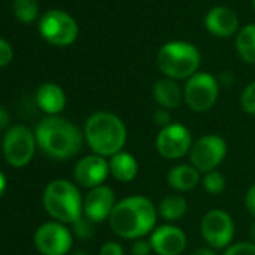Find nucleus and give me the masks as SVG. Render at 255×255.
Returning <instances> with one entry per match:
<instances>
[{
	"label": "nucleus",
	"instance_id": "obj_36",
	"mask_svg": "<svg viewBox=\"0 0 255 255\" xmlns=\"http://www.w3.org/2000/svg\"><path fill=\"white\" fill-rule=\"evenodd\" d=\"M249 242L255 245V222L249 227Z\"/></svg>",
	"mask_w": 255,
	"mask_h": 255
},
{
	"label": "nucleus",
	"instance_id": "obj_3",
	"mask_svg": "<svg viewBox=\"0 0 255 255\" xmlns=\"http://www.w3.org/2000/svg\"><path fill=\"white\" fill-rule=\"evenodd\" d=\"M83 134L90 150L102 158L122 152L128 138L123 120L110 111H96L89 116Z\"/></svg>",
	"mask_w": 255,
	"mask_h": 255
},
{
	"label": "nucleus",
	"instance_id": "obj_4",
	"mask_svg": "<svg viewBox=\"0 0 255 255\" xmlns=\"http://www.w3.org/2000/svg\"><path fill=\"white\" fill-rule=\"evenodd\" d=\"M83 200L78 188L66 179L50 182L42 198L48 215L62 224H74L83 216Z\"/></svg>",
	"mask_w": 255,
	"mask_h": 255
},
{
	"label": "nucleus",
	"instance_id": "obj_16",
	"mask_svg": "<svg viewBox=\"0 0 255 255\" xmlns=\"http://www.w3.org/2000/svg\"><path fill=\"white\" fill-rule=\"evenodd\" d=\"M206 29L218 38H228L239 29V20L236 14L225 6L212 8L204 18Z\"/></svg>",
	"mask_w": 255,
	"mask_h": 255
},
{
	"label": "nucleus",
	"instance_id": "obj_1",
	"mask_svg": "<svg viewBox=\"0 0 255 255\" xmlns=\"http://www.w3.org/2000/svg\"><path fill=\"white\" fill-rule=\"evenodd\" d=\"M158 207L143 195H131L116 203L108 224L113 233L122 239H141L156 228Z\"/></svg>",
	"mask_w": 255,
	"mask_h": 255
},
{
	"label": "nucleus",
	"instance_id": "obj_14",
	"mask_svg": "<svg viewBox=\"0 0 255 255\" xmlns=\"http://www.w3.org/2000/svg\"><path fill=\"white\" fill-rule=\"evenodd\" d=\"M116 203L114 191L108 185H101L89 189L86 194L83 200V215L92 222L108 221Z\"/></svg>",
	"mask_w": 255,
	"mask_h": 255
},
{
	"label": "nucleus",
	"instance_id": "obj_25",
	"mask_svg": "<svg viewBox=\"0 0 255 255\" xmlns=\"http://www.w3.org/2000/svg\"><path fill=\"white\" fill-rule=\"evenodd\" d=\"M242 110L248 114L255 116V81L249 83L240 95Z\"/></svg>",
	"mask_w": 255,
	"mask_h": 255
},
{
	"label": "nucleus",
	"instance_id": "obj_9",
	"mask_svg": "<svg viewBox=\"0 0 255 255\" xmlns=\"http://www.w3.org/2000/svg\"><path fill=\"white\" fill-rule=\"evenodd\" d=\"M200 231L212 249H225L234 237V221L228 212L212 209L201 218Z\"/></svg>",
	"mask_w": 255,
	"mask_h": 255
},
{
	"label": "nucleus",
	"instance_id": "obj_31",
	"mask_svg": "<svg viewBox=\"0 0 255 255\" xmlns=\"http://www.w3.org/2000/svg\"><path fill=\"white\" fill-rule=\"evenodd\" d=\"M153 122H155V125L161 126V129H164V128H167L168 125L173 123V122H171V114H170V111L165 110V108H159V110L155 111V114H153Z\"/></svg>",
	"mask_w": 255,
	"mask_h": 255
},
{
	"label": "nucleus",
	"instance_id": "obj_24",
	"mask_svg": "<svg viewBox=\"0 0 255 255\" xmlns=\"http://www.w3.org/2000/svg\"><path fill=\"white\" fill-rule=\"evenodd\" d=\"M201 185L204 191L209 192L210 195H219L221 192H224L227 182L221 171L213 170V171L204 173V176L201 177Z\"/></svg>",
	"mask_w": 255,
	"mask_h": 255
},
{
	"label": "nucleus",
	"instance_id": "obj_10",
	"mask_svg": "<svg viewBox=\"0 0 255 255\" xmlns=\"http://www.w3.org/2000/svg\"><path fill=\"white\" fill-rule=\"evenodd\" d=\"M39 32L50 44L57 47L71 45L78 36L75 20L63 11H48L39 21Z\"/></svg>",
	"mask_w": 255,
	"mask_h": 255
},
{
	"label": "nucleus",
	"instance_id": "obj_5",
	"mask_svg": "<svg viewBox=\"0 0 255 255\" xmlns=\"http://www.w3.org/2000/svg\"><path fill=\"white\" fill-rule=\"evenodd\" d=\"M201 56L197 47L185 41H171L164 44L156 54L159 71L171 80H188L197 74Z\"/></svg>",
	"mask_w": 255,
	"mask_h": 255
},
{
	"label": "nucleus",
	"instance_id": "obj_12",
	"mask_svg": "<svg viewBox=\"0 0 255 255\" xmlns=\"http://www.w3.org/2000/svg\"><path fill=\"white\" fill-rule=\"evenodd\" d=\"M35 245L42 255H65L72 248V233L62 222H45L35 233Z\"/></svg>",
	"mask_w": 255,
	"mask_h": 255
},
{
	"label": "nucleus",
	"instance_id": "obj_27",
	"mask_svg": "<svg viewBox=\"0 0 255 255\" xmlns=\"http://www.w3.org/2000/svg\"><path fill=\"white\" fill-rule=\"evenodd\" d=\"M92 221H89L86 216H81L77 222H74V233L80 237V239H89L93 234V227H92Z\"/></svg>",
	"mask_w": 255,
	"mask_h": 255
},
{
	"label": "nucleus",
	"instance_id": "obj_37",
	"mask_svg": "<svg viewBox=\"0 0 255 255\" xmlns=\"http://www.w3.org/2000/svg\"><path fill=\"white\" fill-rule=\"evenodd\" d=\"M72 255H87V252H86V251H77V252H74Z\"/></svg>",
	"mask_w": 255,
	"mask_h": 255
},
{
	"label": "nucleus",
	"instance_id": "obj_32",
	"mask_svg": "<svg viewBox=\"0 0 255 255\" xmlns=\"http://www.w3.org/2000/svg\"><path fill=\"white\" fill-rule=\"evenodd\" d=\"M245 207L251 216L255 218V183L251 185L245 194Z\"/></svg>",
	"mask_w": 255,
	"mask_h": 255
},
{
	"label": "nucleus",
	"instance_id": "obj_35",
	"mask_svg": "<svg viewBox=\"0 0 255 255\" xmlns=\"http://www.w3.org/2000/svg\"><path fill=\"white\" fill-rule=\"evenodd\" d=\"M6 176L2 173V171H0V197H2L3 195V192H5V189H6Z\"/></svg>",
	"mask_w": 255,
	"mask_h": 255
},
{
	"label": "nucleus",
	"instance_id": "obj_17",
	"mask_svg": "<svg viewBox=\"0 0 255 255\" xmlns=\"http://www.w3.org/2000/svg\"><path fill=\"white\" fill-rule=\"evenodd\" d=\"M110 174L122 183L132 182L138 174V161L129 152H119L108 159Z\"/></svg>",
	"mask_w": 255,
	"mask_h": 255
},
{
	"label": "nucleus",
	"instance_id": "obj_15",
	"mask_svg": "<svg viewBox=\"0 0 255 255\" xmlns=\"http://www.w3.org/2000/svg\"><path fill=\"white\" fill-rule=\"evenodd\" d=\"M153 252L158 255H180L188 243L185 231L173 224L156 227L150 234Z\"/></svg>",
	"mask_w": 255,
	"mask_h": 255
},
{
	"label": "nucleus",
	"instance_id": "obj_19",
	"mask_svg": "<svg viewBox=\"0 0 255 255\" xmlns=\"http://www.w3.org/2000/svg\"><path fill=\"white\" fill-rule=\"evenodd\" d=\"M36 102L48 116H57L66 105V96L60 86L54 83H45L36 92Z\"/></svg>",
	"mask_w": 255,
	"mask_h": 255
},
{
	"label": "nucleus",
	"instance_id": "obj_21",
	"mask_svg": "<svg viewBox=\"0 0 255 255\" xmlns=\"http://www.w3.org/2000/svg\"><path fill=\"white\" fill-rule=\"evenodd\" d=\"M188 210L186 198L179 194H170L164 197L158 206V215L167 222H177L185 216Z\"/></svg>",
	"mask_w": 255,
	"mask_h": 255
},
{
	"label": "nucleus",
	"instance_id": "obj_34",
	"mask_svg": "<svg viewBox=\"0 0 255 255\" xmlns=\"http://www.w3.org/2000/svg\"><path fill=\"white\" fill-rule=\"evenodd\" d=\"M192 255H216V252H215V249H212V248L203 246V248H197V249L194 251Z\"/></svg>",
	"mask_w": 255,
	"mask_h": 255
},
{
	"label": "nucleus",
	"instance_id": "obj_2",
	"mask_svg": "<svg viewBox=\"0 0 255 255\" xmlns=\"http://www.w3.org/2000/svg\"><path fill=\"white\" fill-rule=\"evenodd\" d=\"M39 149L50 158L65 161L75 156L84 141V134L68 119L48 116L39 122L35 131Z\"/></svg>",
	"mask_w": 255,
	"mask_h": 255
},
{
	"label": "nucleus",
	"instance_id": "obj_33",
	"mask_svg": "<svg viewBox=\"0 0 255 255\" xmlns=\"http://www.w3.org/2000/svg\"><path fill=\"white\" fill-rule=\"evenodd\" d=\"M9 119H11V116H9L8 110H6L5 107L0 105V129H2V128H6V126H8Z\"/></svg>",
	"mask_w": 255,
	"mask_h": 255
},
{
	"label": "nucleus",
	"instance_id": "obj_30",
	"mask_svg": "<svg viewBox=\"0 0 255 255\" xmlns=\"http://www.w3.org/2000/svg\"><path fill=\"white\" fill-rule=\"evenodd\" d=\"M99 255H125V251L119 242L108 240V242L102 243V246L99 249Z\"/></svg>",
	"mask_w": 255,
	"mask_h": 255
},
{
	"label": "nucleus",
	"instance_id": "obj_26",
	"mask_svg": "<svg viewBox=\"0 0 255 255\" xmlns=\"http://www.w3.org/2000/svg\"><path fill=\"white\" fill-rule=\"evenodd\" d=\"M222 255H255V245L252 242H236L225 248Z\"/></svg>",
	"mask_w": 255,
	"mask_h": 255
},
{
	"label": "nucleus",
	"instance_id": "obj_18",
	"mask_svg": "<svg viewBox=\"0 0 255 255\" xmlns=\"http://www.w3.org/2000/svg\"><path fill=\"white\" fill-rule=\"evenodd\" d=\"M200 174L191 164H179L167 173V183L177 192H188L201 183Z\"/></svg>",
	"mask_w": 255,
	"mask_h": 255
},
{
	"label": "nucleus",
	"instance_id": "obj_29",
	"mask_svg": "<svg viewBox=\"0 0 255 255\" xmlns=\"http://www.w3.org/2000/svg\"><path fill=\"white\" fill-rule=\"evenodd\" d=\"M12 56H14V51L9 42L0 38V68L9 65L12 60Z\"/></svg>",
	"mask_w": 255,
	"mask_h": 255
},
{
	"label": "nucleus",
	"instance_id": "obj_7",
	"mask_svg": "<svg viewBox=\"0 0 255 255\" xmlns=\"http://www.w3.org/2000/svg\"><path fill=\"white\" fill-rule=\"evenodd\" d=\"M36 146V137L29 128L23 125L12 126L3 140L5 159L15 168L26 167L33 159Z\"/></svg>",
	"mask_w": 255,
	"mask_h": 255
},
{
	"label": "nucleus",
	"instance_id": "obj_11",
	"mask_svg": "<svg viewBox=\"0 0 255 255\" xmlns=\"http://www.w3.org/2000/svg\"><path fill=\"white\" fill-rule=\"evenodd\" d=\"M191 131L182 123H171L159 131L156 137L158 153L168 161H177L189 153L192 147Z\"/></svg>",
	"mask_w": 255,
	"mask_h": 255
},
{
	"label": "nucleus",
	"instance_id": "obj_20",
	"mask_svg": "<svg viewBox=\"0 0 255 255\" xmlns=\"http://www.w3.org/2000/svg\"><path fill=\"white\" fill-rule=\"evenodd\" d=\"M153 98L161 108L174 110L182 104L183 90L171 78H161L153 84Z\"/></svg>",
	"mask_w": 255,
	"mask_h": 255
},
{
	"label": "nucleus",
	"instance_id": "obj_6",
	"mask_svg": "<svg viewBox=\"0 0 255 255\" xmlns=\"http://www.w3.org/2000/svg\"><path fill=\"white\" fill-rule=\"evenodd\" d=\"M219 83L209 72H197L186 80L183 87V99L195 113L209 111L218 101Z\"/></svg>",
	"mask_w": 255,
	"mask_h": 255
},
{
	"label": "nucleus",
	"instance_id": "obj_22",
	"mask_svg": "<svg viewBox=\"0 0 255 255\" xmlns=\"http://www.w3.org/2000/svg\"><path fill=\"white\" fill-rule=\"evenodd\" d=\"M236 50L243 62L251 65L255 63V24L245 26L237 33Z\"/></svg>",
	"mask_w": 255,
	"mask_h": 255
},
{
	"label": "nucleus",
	"instance_id": "obj_38",
	"mask_svg": "<svg viewBox=\"0 0 255 255\" xmlns=\"http://www.w3.org/2000/svg\"><path fill=\"white\" fill-rule=\"evenodd\" d=\"M252 5H254V9H255V0H252Z\"/></svg>",
	"mask_w": 255,
	"mask_h": 255
},
{
	"label": "nucleus",
	"instance_id": "obj_8",
	"mask_svg": "<svg viewBox=\"0 0 255 255\" xmlns=\"http://www.w3.org/2000/svg\"><path fill=\"white\" fill-rule=\"evenodd\" d=\"M188 156L191 165L200 173L213 171L227 156V143L219 135H203L192 143Z\"/></svg>",
	"mask_w": 255,
	"mask_h": 255
},
{
	"label": "nucleus",
	"instance_id": "obj_23",
	"mask_svg": "<svg viewBox=\"0 0 255 255\" xmlns=\"http://www.w3.org/2000/svg\"><path fill=\"white\" fill-rule=\"evenodd\" d=\"M36 0H14V14L23 23H32L38 17Z\"/></svg>",
	"mask_w": 255,
	"mask_h": 255
},
{
	"label": "nucleus",
	"instance_id": "obj_28",
	"mask_svg": "<svg viewBox=\"0 0 255 255\" xmlns=\"http://www.w3.org/2000/svg\"><path fill=\"white\" fill-rule=\"evenodd\" d=\"M131 252L132 255H150L153 252V246L150 239H135L132 246H131Z\"/></svg>",
	"mask_w": 255,
	"mask_h": 255
},
{
	"label": "nucleus",
	"instance_id": "obj_13",
	"mask_svg": "<svg viewBox=\"0 0 255 255\" xmlns=\"http://www.w3.org/2000/svg\"><path fill=\"white\" fill-rule=\"evenodd\" d=\"M108 174L110 167L107 158L95 153L81 158L74 168V180L86 189H93L104 185Z\"/></svg>",
	"mask_w": 255,
	"mask_h": 255
}]
</instances>
